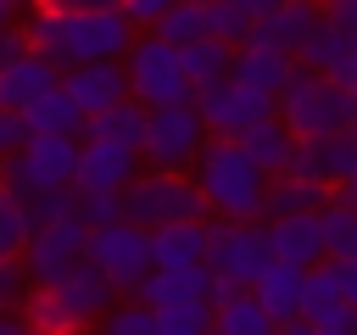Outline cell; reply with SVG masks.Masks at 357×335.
<instances>
[{
  "instance_id": "obj_44",
  "label": "cell",
  "mask_w": 357,
  "mask_h": 335,
  "mask_svg": "<svg viewBox=\"0 0 357 335\" xmlns=\"http://www.w3.org/2000/svg\"><path fill=\"white\" fill-rule=\"evenodd\" d=\"M45 11H117L123 0H39Z\"/></svg>"
},
{
  "instance_id": "obj_41",
  "label": "cell",
  "mask_w": 357,
  "mask_h": 335,
  "mask_svg": "<svg viewBox=\"0 0 357 335\" xmlns=\"http://www.w3.org/2000/svg\"><path fill=\"white\" fill-rule=\"evenodd\" d=\"M22 140H28V123H22V112H6V106H0V156L22 151Z\"/></svg>"
},
{
  "instance_id": "obj_16",
  "label": "cell",
  "mask_w": 357,
  "mask_h": 335,
  "mask_svg": "<svg viewBox=\"0 0 357 335\" xmlns=\"http://www.w3.org/2000/svg\"><path fill=\"white\" fill-rule=\"evenodd\" d=\"M351 168H357V145H351L346 134H329V140H296V162H290V173L340 190V184L351 179Z\"/></svg>"
},
{
  "instance_id": "obj_18",
  "label": "cell",
  "mask_w": 357,
  "mask_h": 335,
  "mask_svg": "<svg viewBox=\"0 0 357 335\" xmlns=\"http://www.w3.org/2000/svg\"><path fill=\"white\" fill-rule=\"evenodd\" d=\"M56 290H61V302L73 307V318H78L84 329L106 324V313H112V307L123 302V296L112 290V279H106V274H100L95 262H78V268H73V274H67V279H61Z\"/></svg>"
},
{
  "instance_id": "obj_9",
  "label": "cell",
  "mask_w": 357,
  "mask_h": 335,
  "mask_svg": "<svg viewBox=\"0 0 357 335\" xmlns=\"http://www.w3.org/2000/svg\"><path fill=\"white\" fill-rule=\"evenodd\" d=\"M84 262H95V268L112 279V290H117V296H134V290L145 285V274L156 268L151 229H139V223H128V218L89 229V257H84Z\"/></svg>"
},
{
  "instance_id": "obj_12",
  "label": "cell",
  "mask_w": 357,
  "mask_h": 335,
  "mask_svg": "<svg viewBox=\"0 0 357 335\" xmlns=\"http://www.w3.org/2000/svg\"><path fill=\"white\" fill-rule=\"evenodd\" d=\"M139 151H123V145H106V140H84L78 145V190L84 195H123L145 168Z\"/></svg>"
},
{
  "instance_id": "obj_37",
  "label": "cell",
  "mask_w": 357,
  "mask_h": 335,
  "mask_svg": "<svg viewBox=\"0 0 357 335\" xmlns=\"http://www.w3.org/2000/svg\"><path fill=\"white\" fill-rule=\"evenodd\" d=\"M33 296V274L22 257H0V313H22V302Z\"/></svg>"
},
{
  "instance_id": "obj_54",
  "label": "cell",
  "mask_w": 357,
  "mask_h": 335,
  "mask_svg": "<svg viewBox=\"0 0 357 335\" xmlns=\"http://www.w3.org/2000/svg\"><path fill=\"white\" fill-rule=\"evenodd\" d=\"M22 335H50V329H22Z\"/></svg>"
},
{
  "instance_id": "obj_56",
  "label": "cell",
  "mask_w": 357,
  "mask_h": 335,
  "mask_svg": "<svg viewBox=\"0 0 357 335\" xmlns=\"http://www.w3.org/2000/svg\"><path fill=\"white\" fill-rule=\"evenodd\" d=\"M318 6H329V0H318Z\"/></svg>"
},
{
  "instance_id": "obj_19",
  "label": "cell",
  "mask_w": 357,
  "mask_h": 335,
  "mask_svg": "<svg viewBox=\"0 0 357 335\" xmlns=\"http://www.w3.org/2000/svg\"><path fill=\"white\" fill-rule=\"evenodd\" d=\"M268 234H273V257H279V262H290V268H318V262H329V257H324V229H318V212L268 218Z\"/></svg>"
},
{
  "instance_id": "obj_42",
  "label": "cell",
  "mask_w": 357,
  "mask_h": 335,
  "mask_svg": "<svg viewBox=\"0 0 357 335\" xmlns=\"http://www.w3.org/2000/svg\"><path fill=\"white\" fill-rule=\"evenodd\" d=\"M329 274H335V285H340V296L357 307V257H340V262H329Z\"/></svg>"
},
{
  "instance_id": "obj_28",
  "label": "cell",
  "mask_w": 357,
  "mask_h": 335,
  "mask_svg": "<svg viewBox=\"0 0 357 335\" xmlns=\"http://www.w3.org/2000/svg\"><path fill=\"white\" fill-rule=\"evenodd\" d=\"M22 123H28V134H73V140H78L89 117H84V112L73 106V95L56 84V89H45V95L22 112Z\"/></svg>"
},
{
  "instance_id": "obj_39",
  "label": "cell",
  "mask_w": 357,
  "mask_h": 335,
  "mask_svg": "<svg viewBox=\"0 0 357 335\" xmlns=\"http://www.w3.org/2000/svg\"><path fill=\"white\" fill-rule=\"evenodd\" d=\"M117 218H128V212H123V195H84V223H89V229L117 223Z\"/></svg>"
},
{
  "instance_id": "obj_3",
  "label": "cell",
  "mask_w": 357,
  "mask_h": 335,
  "mask_svg": "<svg viewBox=\"0 0 357 335\" xmlns=\"http://www.w3.org/2000/svg\"><path fill=\"white\" fill-rule=\"evenodd\" d=\"M279 117L290 123L296 140H329V134H346L351 123V95L329 78V73H312L296 61L290 84L279 89Z\"/></svg>"
},
{
  "instance_id": "obj_11",
  "label": "cell",
  "mask_w": 357,
  "mask_h": 335,
  "mask_svg": "<svg viewBox=\"0 0 357 335\" xmlns=\"http://www.w3.org/2000/svg\"><path fill=\"white\" fill-rule=\"evenodd\" d=\"M89 257V223L84 218H61V223H39L22 262L33 274V285H61L78 262Z\"/></svg>"
},
{
  "instance_id": "obj_50",
  "label": "cell",
  "mask_w": 357,
  "mask_h": 335,
  "mask_svg": "<svg viewBox=\"0 0 357 335\" xmlns=\"http://www.w3.org/2000/svg\"><path fill=\"white\" fill-rule=\"evenodd\" d=\"M11 17H17V11H11V6H6V0H0V34H6V28H11Z\"/></svg>"
},
{
  "instance_id": "obj_40",
  "label": "cell",
  "mask_w": 357,
  "mask_h": 335,
  "mask_svg": "<svg viewBox=\"0 0 357 335\" xmlns=\"http://www.w3.org/2000/svg\"><path fill=\"white\" fill-rule=\"evenodd\" d=\"M28 50H33V45H28V22H22V28H17V22H11V28H6V34H0V73H6V67H11V61H22V56H28Z\"/></svg>"
},
{
  "instance_id": "obj_47",
  "label": "cell",
  "mask_w": 357,
  "mask_h": 335,
  "mask_svg": "<svg viewBox=\"0 0 357 335\" xmlns=\"http://www.w3.org/2000/svg\"><path fill=\"white\" fill-rule=\"evenodd\" d=\"M279 335H312V324L307 318H290V324H279Z\"/></svg>"
},
{
  "instance_id": "obj_55",
  "label": "cell",
  "mask_w": 357,
  "mask_h": 335,
  "mask_svg": "<svg viewBox=\"0 0 357 335\" xmlns=\"http://www.w3.org/2000/svg\"><path fill=\"white\" fill-rule=\"evenodd\" d=\"M201 6H212V0H201Z\"/></svg>"
},
{
  "instance_id": "obj_33",
  "label": "cell",
  "mask_w": 357,
  "mask_h": 335,
  "mask_svg": "<svg viewBox=\"0 0 357 335\" xmlns=\"http://www.w3.org/2000/svg\"><path fill=\"white\" fill-rule=\"evenodd\" d=\"M346 56H351V34H346V28H335V22L324 17V22L312 28V39L301 45V56H296V61H301V67H312V73H329V78H335Z\"/></svg>"
},
{
  "instance_id": "obj_30",
  "label": "cell",
  "mask_w": 357,
  "mask_h": 335,
  "mask_svg": "<svg viewBox=\"0 0 357 335\" xmlns=\"http://www.w3.org/2000/svg\"><path fill=\"white\" fill-rule=\"evenodd\" d=\"M184 73H190V84H195V95H201L206 84H218V78H229V73H234V45H229V39H218V34H206V39L184 45Z\"/></svg>"
},
{
  "instance_id": "obj_21",
  "label": "cell",
  "mask_w": 357,
  "mask_h": 335,
  "mask_svg": "<svg viewBox=\"0 0 357 335\" xmlns=\"http://www.w3.org/2000/svg\"><path fill=\"white\" fill-rule=\"evenodd\" d=\"M240 145H245V156H251L268 179L290 173V162H296V134H290V123H284L279 112L262 117V123H251V128L240 134Z\"/></svg>"
},
{
  "instance_id": "obj_15",
  "label": "cell",
  "mask_w": 357,
  "mask_h": 335,
  "mask_svg": "<svg viewBox=\"0 0 357 335\" xmlns=\"http://www.w3.org/2000/svg\"><path fill=\"white\" fill-rule=\"evenodd\" d=\"M318 22H324V6H318V0H290V6H279L273 17H262L245 45H268V50H279V56H301V45L312 39Z\"/></svg>"
},
{
  "instance_id": "obj_5",
  "label": "cell",
  "mask_w": 357,
  "mask_h": 335,
  "mask_svg": "<svg viewBox=\"0 0 357 335\" xmlns=\"http://www.w3.org/2000/svg\"><path fill=\"white\" fill-rule=\"evenodd\" d=\"M78 145L73 134H28L22 151L0 156V179L17 195H45V190H73L78 184Z\"/></svg>"
},
{
  "instance_id": "obj_10",
  "label": "cell",
  "mask_w": 357,
  "mask_h": 335,
  "mask_svg": "<svg viewBox=\"0 0 357 335\" xmlns=\"http://www.w3.org/2000/svg\"><path fill=\"white\" fill-rule=\"evenodd\" d=\"M195 106H201L206 128L223 134V140H240L251 123H262V117L279 112L273 95H262V89H251V84H240V78H218V84H206V89L195 95Z\"/></svg>"
},
{
  "instance_id": "obj_7",
  "label": "cell",
  "mask_w": 357,
  "mask_h": 335,
  "mask_svg": "<svg viewBox=\"0 0 357 335\" xmlns=\"http://www.w3.org/2000/svg\"><path fill=\"white\" fill-rule=\"evenodd\" d=\"M273 234L268 223H234V218H206V268L229 285H257L273 268Z\"/></svg>"
},
{
  "instance_id": "obj_13",
  "label": "cell",
  "mask_w": 357,
  "mask_h": 335,
  "mask_svg": "<svg viewBox=\"0 0 357 335\" xmlns=\"http://www.w3.org/2000/svg\"><path fill=\"white\" fill-rule=\"evenodd\" d=\"M61 89L73 95V106H78L84 117L112 112L117 100H134L123 61H84V67H67V73H61Z\"/></svg>"
},
{
  "instance_id": "obj_43",
  "label": "cell",
  "mask_w": 357,
  "mask_h": 335,
  "mask_svg": "<svg viewBox=\"0 0 357 335\" xmlns=\"http://www.w3.org/2000/svg\"><path fill=\"white\" fill-rule=\"evenodd\" d=\"M324 17H329L335 28H346V34L357 39V0H329V6H324Z\"/></svg>"
},
{
  "instance_id": "obj_29",
  "label": "cell",
  "mask_w": 357,
  "mask_h": 335,
  "mask_svg": "<svg viewBox=\"0 0 357 335\" xmlns=\"http://www.w3.org/2000/svg\"><path fill=\"white\" fill-rule=\"evenodd\" d=\"M318 229H324V257L340 262V257H357V201L346 190H335L318 212Z\"/></svg>"
},
{
  "instance_id": "obj_46",
  "label": "cell",
  "mask_w": 357,
  "mask_h": 335,
  "mask_svg": "<svg viewBox=\"0 0 357 335\" xmlns=\"http://www.w3.org/2000/svg\"><path fill=\"white\" fill-rule=\"evenodd\" d=\"M22 329H28V324H22L17 313H0V335H22Z\"/></svg>"
},
{
  "instance_id": "obj_31",
  "label": "cell",
  "mask_w": 357,
  "mask_h": 335,
  "mask_svg": "<svg viewBox=\"0 0 357 335\" xmlns=\"http://www.w3.org/2000/svg\"><path fill=\"white\" fill-rule=\"evenodd\" d=\"M33 240V201L0 179V257H22Z\"/></svg>"
},
{
  "instance_id": "obj_4",
  "label": "cell",
  "mask_w": 357,
  "mask_h": 335,
  "mask_svg": "<svg viewBox=\"0 0 357 335\" xmlns=\"http://www.w3.org/2000/svg\"><path fill=\"white\" fill-rule=\"evenodd\" d=\"M123 73H128V95H134L145 112L195 100V84H190V73H184V50L167 45L162 34H139L134 50L123 56Z\"/></svg>"
},
{
  "instance_id": "obj_52",
  "label": "cell",
  "mask_w": 357,
  "mask_h": 335,
  "mask_svg": "<svg viewBox=\"0 0 357 335\" xmlns=\"http://www.w3.org/2000/svg\"><path fill=\"white\" fill-rule=\"evenodd\" d=\"M6 6H11V11H28V6H33V11H39V0H6Z\"/></svg>"
},
{
  "instance_id": "obj_51",
  "label": "cell",
  "mask_w": 357,
  "mask_h": 335,
  "mask_svg": "<svg viewBox=\"0 0 357 335\" xmlns=\"http://www.w3.org/2000/svg\"><path fill=\"white\" fill-rule=\"evenodd\" d=\"M340 190H346V195H351V201H357V168H351V179H346V184H340Z\"/></svg>"
},
{
  "instance_id": "obj_49",
  "label": "cell",
  "mask_w": 357,
  "mask_h": 335,
  "mask_svg": "<svg viewBox=\"0 0 357 335\" xmlns=\"http://www.w3.org/2000/svg\"><path fill=\"white\" fill-rule=\"evenodd\" d=\"M346 140L357 145V100H351V123H346Z\"/></svg>"
},
{
  "instance_id": "obj_34",
  "label": "cell",
  "mask_w": 357,
  "mask_h": 335,
  "mask_svg": "<svg viewBox=\"0 0 357 335\" xmlns=\"http://www.w3.org/2000/svg\"><path fill=\"white\" fill-rule=\"evenodd\" d=\"M151 34H162L167 45H178V50H184V45H195V39H206V34H212V6H201V0H178V6L151 28Z\"/></svg>"
},
{
  "instance_id": "obj_2",
  "label": "cell",
  "mask_w": 357,
  "mask_h": 335,
  "mask_svg": "<svg viewBox=\"0 0 357 335\" xmlns=\"http://www.w3.org/2000/svg\"><path fill=\"white\" fill-rule=\"evenodd\" d=\"M190 179H195L206 212H212V218H234V223H257L262 207H268V184H273V179L245 156V145H240V140H223V134H212V140L201 145Z\"/></svg>"
},
{
  "instance_id": "obj_17",
  "label": "cell",
  "mask_w": 357,
  "mask_h": 335,
  "mask_svg": "<svg viewBox=\"0 0 357 335\" xmlns=\"http://www.w3.org/2000/svg\"><path fill=\"white\" fill-rule=\"evenodd\" d=\"M212 290H218V274L206 262H190V268H151L134 296L151 307H167V302H212Z\"/></svg>"
},
{
  "instance_id": "obj_38",
  "label": "cell",
  "mask_w": 357,
  "mask_h": 335,
  "mask_svg": "<svg viewBox=\"0 0 357 335\" xmlns=\"http://www.w3.org/2000/svg\"><path fill=\"white\" fill-rule=\"evenodd\" d=\"M173 6H178V0H123V17H128L139 34H151V28H156Z\"/></svg>"
},
{
  "instance_id": "obj_48",
  "label": "cell",
  "mask_w": 357,
  "mask_h": 335,
  "mask_svg": "<svg viewBox=\"0 0 357 335\" xmlns=\"http://www.w3.org/2000/svg\"><path fill=\"white\" fill-rule=\"evenodd\" d=\"M312 335H351V329H335V324H312Z\"/></svg>"
},
{
  "instance_id": "obj_45",
  "label": "cell",
  "mask_w": 357,
  "mask_h": 335,
  "mask_svg": "<svg viewBox=\"0 0 357 335\" xmlns=\"http://www.w3.org/2000/svg\"><path fill=\"white\" fill-rule=\"evenodd\" d=\"M335 84H340V89H346V95L357 100V39H351V56L340 61V73H335Z\"/></svg>"
},
{
  "instance_id": "obj_6",
  "label": "cell",
  "mask_w": 357,
  "mask_h": 335,
  "mask_svg": "<svg viewBox=\"0 0 357 335\" xmlns=\"http://www.w3.org/2000/svg\"><path fill=\"white\" fill-rule=\"evenodd\" d=\"M123 212L128 223L139 229H167V223H195V218H212L195 179L190 173H167V168H145L128 190H123Z\"/></svg>"
},
{
  "instance_id": "obj_27",
  "label": "cell",
  "mask_w": 357,
  "mask_h": 335,
  "mask_svg": "<svg viewBox=\"0 0 357 335\" xmlns=\"http://www.w3.org/2000/svg\"><path fill=\"white\" fill-rule=\"evenodd\" d=\"M329 195H335L329 184H312V179H301V173H279V179L268 184L262 223H268V218H290V212H324Z\"/></svg>"
},
{
  "instance_id": "obj_14",
  "label": "cell",
  "mask_w": 357,
  "mask_h": 335,
  "mask_svg": "<svg viewBox=\"0 0 357 335\" xmlns=\"http://www.w3.org/2000/svg\"><path fill=\"white\" fill-rule=\"evenodd\" d=\"M212 335H279V324H273V313L257 302L251 285L218 279V290H212Z\"/></svg>"
},
{
  "instance_id": "obj_25",
  "label": "cell",
  "mask_w": 357,
  "mask_h": 335,
  "mask_svg": "<svg viewBox=\"0 0 357 335\" xmlns=\"http://www.w3.org/2000/svg\"><path fill=\"white\" fill-rule=\"evenodd\" d=\"M145 123H151V112H145L139 100H117L112 112H95V117L84 123V140H106V145L139 151V145H145Z\"/></svg>"
},
{
  "instance_id": "obj_53",
  "label": "cell",
  "mask_w": 357,
  "mask_h": 335,
  "mask_svg": "<svg viewBox=\"0 0 357 335\" xmlns=\"http://www.w3.org/2000/svg\"><path fill=\"white\" fill-rule=\"evenodd\" d=\"M78 335H106V329H100V324H95V329H78Z\"/></svg>"
},
{
  "instance_id": "obj_36",
  "label": "cell",
  "mask_w": 357,
  "mask_h": 335,
  "mask_svg": "<svg viewBox=\"0 0 357 335\" xmlns=\"http://www.w3.org/2000/svg\"><path fill=\"white\" fill-rule=\"evenodd\" d=\"M100 329H106V335H162V329H156V307L139 302V296H123V302L106 313Z\"/></svg>"
},
{
  "instance_id": "obj_35",
  "label": "cell",
  "mask_w": 357,
  "mask_h": 335,
  "mask_svg": "<svg viewBox=\"0 0 357 335\" xmlns=\"http://www.w3.org/2000/svg\"><path fill=\"white\" fill-rule=\"evenodd\" d=\"M162 335H212V302H167L156 307Z\"/></svg>"
},
{
  "instance_id": "obj_23",
  "label": "cell",
  "mask_w": 357,
  "mask_h": 335,
  "mask_svg": "<svg viewBox=\"0 0 357 335\" xmlns=\"http://www.w3.org/2000/svg\"><path fill=\"white\" fill-rule=\"evenodd\" d=\"M290 73H296V56H279V50H268V45H240L229 78H240V84H251V89H262V95L279 100V89L290 84Z\"/></svg>"
},
{
  "instance_id": "obj_1",
  "label": "cell",
  "mask_w": 357,
  "mask_h": 335,
  "mask_svg": "<svg viewBox=\"0 0 357 335\" xmlns=\"http://www.w3.org/2000/svg\"><path fill=\"white\" fill-rule=\"evenodd\" d=\"M134 39H139V28L123 17V6L117 11H45L39 6L28 17V45L45 61H56L61 73L84 67V61H123L134 50Z\"/></svg>"
},
{
  "instance_id": "obj_24",
  "label": "cell",
  "mask_w": 357,
  "mask_h": 335,
  "mask_svg": "<svg viewBox=\"0 0 357 335\" xmlns=\"http://www.w3.org/2000/svg\"><path fill=\"white\" fill-rule=\"evenodd\" d=\"M251 290H257V302L273 313V324H290V318H301V302H307V268L273 262Z\"/></svg>"
},
{
  "instance_id": "obj_8",
  "label": "cell",
  "mask_w": 357,
  "mask_h": 335,
  "mask_svg": "<svg viewBox=\"0 0 357 335\" xmlns=\"http://www.w3.org/2000/svg\"><path fill=\"white\" fill-rule=\"evenodd\" d=\"M206 140H212V128H206V117H201L195 100H184V106H156L151 123H145V145H139V156H145V168L190 173Z\"/></svg>"
},
{
  "instance_id": "obj_26",
  "label": "cell",
  "mask_w": 357,
  "mask_h": 335,
  "mask_svg": "<svg viewBox=\"0 0 357 335\" xmlns=\"http://www.w3.org/2000/svg\"><path fill=\"white\" fill-rule=\"evenodd\" d=\"M151 251H156V268H190V262H206V218L151 229Z\"/></svg>"
},
{
  "instance_id": "obj_20",
  "label": "cell",
  "mask_w": 357,
  "mask_h": 335,
  "mask_svg": "<svg viewBox=\"0 0 357 335\" xmlns=\"http://www.w3.org/2000/svg\"><path fill=\"white\" fill-rule=\"evenodd\" d=\"M61 84V67L56 61H45L39 50H28L22 61H11L6 73H0V106L6 112H28L45 89H56Z\"/></svg>"
},
{
  "instance_id": "obj_22",
  "label": "cell",
  "mask_w": 357,
  "mask_h": 335,
  "mask_svg": "<svg viewBox=\"0 0 357 335\" xmlns=\"http://www.w3.org/2000/svg\"><path fill=\"white\" fill-rule=\"evenodd\" d=\"M301 318H307V324H335V329H351V335H357V307L340 296L329 262L307 268V302H301Z\"/></svg>"
},
{
  "instance_id": "obj_32",
  "label": "cell",
  "mask_w": 357,
  "mask_h": 335,
  "mask_svg": "<svg viewBox=\"0 0 357 335\" xmlns=\"http://www.w3.org/2000/svg\"><path fill=\"white\" fill-rule=\"evenodd\" d=\"M22 324H28V329H50V335H78V329H84V324L73 318V307L61 302L56 285H33V296L22 302Z\"/></svg>"
}]
</instances>
